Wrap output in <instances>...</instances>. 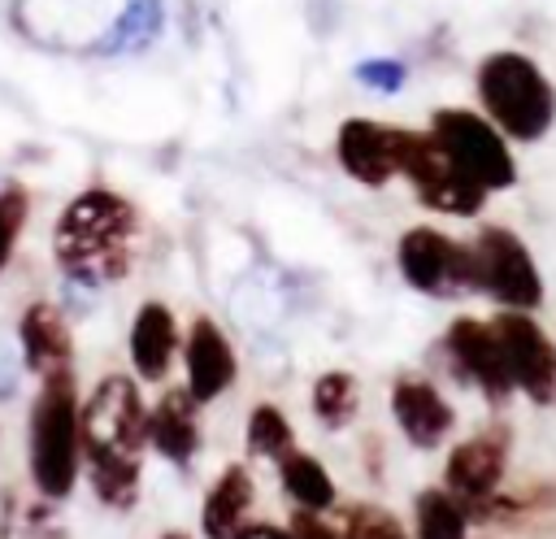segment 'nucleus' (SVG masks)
I'll use <instances>...</instances> for the list:
<instances>
[{"label":"nucleus","mask_w":556,"mask_h":539,"mask_svg":"<svg viewBox=\"0 0 556 539\" xmlns=\"http://www.w3.org/2000/svg\"><path fill=\"white\" fill-rule=\"evenodd\" d=\"M161 539H191V535H182V530H165Z\"/></svg>","instance_id":"nucleus-30"},{"label":"nucleus","mask_w":556,"mask_h":539,"mask_svg":"<svg viewBox=\"0 0 556 539\" xmlns=\"http://www.w3.org/2000/svg\"><path fill=\"white\" fill-rule=\"evenodd\" d=\"M83 465L91 491L109 509H130L139 500L143 443H148V409L126 374H109L91 387L83 413Z\"/></svg>","instance_id":"nucleus-1"},{"label":"nucleus","mask_w":556,"mask_h":539,"mask_svg":"<svg viewBox=\"0 0 556 539\" xmlns=\"http://www.w3.org/2000/svg\"><path fill=\"white\" fill-rule=\"evenodd\" d=\"M356 83H365L378 96H395L404 87V65L395 57H369L356 65Z\"/></svg>","instance_id":"nucleus-27"},{"label":"nucleus","mask_w":556,"mask_h":539,"mask_svg":"<svg viewBox=\"0 0 556 539\" xmlns=\"http://www.w3.org/2000/svg\"><path fill=\"white\" fill-rule=\"evenodd\" d=\"M17 343H22V365L39 378L65 369L74 356V335L52 300L26 304V313L17 317Z\"/></svg>","instance_id":"nucleus-14"},{"label":"nucleus","mask_w":556,"mask_h":539,"mask_svg":"<svg viewBox=\"0 0 556 539\" xmlns=\"http://www.w3.org/2000/svg\"><path fill=\"white\" fill-rule=\"evenodd\" d=\"M343 539H408L400 517L382 504H352L343 513Z\"/></svg>","instance_id":"nucleus-25"},{"label":"nucleus","mask_w":556,"mask_h":539,"mask_svg":"<svg viewBox=\"0 0 556 539\" xmlns=\"http://www.w3.org/2000/svg\"><path fill=\"white\" fill-rule=\"evenodd\" d=\"M308 404H313V417L326 430H343L361 409V387H356V378L348 369H326V374H317Z\"/></svg>","instance_id":"nucleus-23"},{"label":"nucleus","mask_w":556,"mask_h":539,"mask_svg":"<svg viewBox=\"0 0 556 539\" xmlns=\"http://www.w3.org/2000/svg\"><path fill=\"white\" fill-rule=\"evenodd\" d=\"M491 322L504 339L517 391L534 404H552L556 400V343L543 335V326L534 317H526V309H508Z\"/></svg>","instance_id":"nucleus-10"},{"label":"nucleus","mask_w":556,"mask_h":539,"mask_svg":"<svg viewBox=\"0 0 556 539\" xmlns=\"http://www.w3.org/2000/svg\"><path fill=\"white\" fill-rule=\"evenodd\" d=\"M504 465H508V435H504L500 426H491V430H482V435L460 439V443L447 452L443 487H447L452 496H460L469 509H478V504H486L491 496H500Z\"/></svg>","instance_id":"nucleus-11"},{"label":"nucleus","mask_w":556,"mask_h":539,"mask_svg":"<svg viewBox=\"0 0 556 539\" xmlns=\"http://www.w3.org/2000/svg\"><path fill=\"white\" fill-rule=\"evenodd\" d=\"M430 135L447 148V156L469 174L478 178L486 191H504L517 183V161L508 152V135L482 117V113H469V109H434L430 117Z\"/></svg>","instance_id":"nucleus-6"},{"label":"nucleus","mask_w":556,"mask_h":539,"mask_svg":"<svg viewBox=\"0 0 556 539\" xmlns=\"http://www.w3.org/2000/svg\"><path fill=\"white\" fill-rule=\"evenodd\" d=\"M230 539H291L287 526H269V522H252V526H239Z\"/></svg>","instance_id":"nucleus-29"},{"label":"nucleus","mask_w":556,"mask_h":539,"mask_svg":"<svg viewBox=\"0 0 556 539\" xmlns=\"http://www.w3.org/2000/svg\"><path fill=\"white\" fill-rule=\"evenodd\" d=\"M0 539H70L61 517L52 513V500L39 496H17V491H4L0 496Z\"/></svg>","instance_id":"nucleus-21"},{"label":"nucleus","mask_w":556,"mask_h":539,"mask_svg":"<svg viewBox=\"0 0 556 539\" xmlns=\"http://www.w3.org/2000/svg\"><path fill=\"white\" fill-rule=\"evenodd\" d=\"M165 30V4L161 0H126L117 17L83 48L87 57H139L148 52Z\"/></svg>","instance_id":"nucleus-18"},{"label":"nucleus","mask_w":556,"mask_h":539,"mask_svg":"<svg viewBox=\"0 0 556 539\" xmlns=\"http://www.w3.org/2000/svg\"><path fill=\"white\" fill-rule=\"evenodd\" d=\"M178 352V326L169 304L161 300H143L135 322H130V365L143 383H156L169 374V361Z\"/></svg>","instance_id":"nucleus-17"},{"label":"nucleus","mask_w":556,"mask_h":539,"mask_svg":"<svg viewBox=\"0 0 556 539\" xmlns=\"http://www.w3.org/2000/svg\"><path fill=\"white\" fill-rule=\"evenodd\" d=\"M26 209H30V196L22 187H4L0 191V274H4V265L13 256V243H17L22 226H26Z\"/></svg>","instance_id":"nucleus-26"},{"label":"nucleus","mask_w":556,"mask_h":539,"mask_svg":"<svg viewBox=\"0 0 556 539\" xmlns=\"http://www.w3.org/2000/svg\"><path fill=\"white\" fill-rule=\"evenodd\" d=\"M182 361H187V387H191V396L200 404L217 400L235 383V348H230V339L208 317H195L191 322Z\"/></svg>","instance_id":"nucleus-15"},{"label":"nucleus","mask_w":556,"mask_h":539,"mask_svg":"<svg viewBox=\"0 0 556 539\" xmlns=\"http://www.w3.org/2000/svg\"><path fill=\"white\" fill-rule=\"evenodd\" d=\"M395 261H400L404 283L421 296L452 300L460 291H473V252H469V243H456L452 235H443L434 226H408L400 235Z\"/></svg>","instance_id":"nucleus-8"},{"label":"nucleus","mask_w":556,"mask_h":539,"mask_svg":"<svg viewBox=\"0 0 556 539\" xmlns=\"http://www.w3.org/2000/svg\"><path fill=\"white\" fill-rule=\"evenodd\" d=\"M243 443H248V456H269V461H278L282 452H291V422H287V413L278 404H256L248 413Z\"/></svg>","instance_id":"nucleus-24"},{"label":"nucleus","mask_w":556,"mask_h":539,"mask_svg":"<svg viewBox=\"0 0 556 539\" xmlns=\"http://www.w3.org/2000/svg\"><path fill=\"white\" fill-rule=\"evenodd\" d=\"M70 365L48 374L30 404V482L48 500H65L83 469V422Z\"/></svg>","instance_id":"nucleus-3"},{"label":"nucleus","mask_w":556,"mask_h":539,"mask_svg":"<svg viewBox=\"0 0 556 539\" xmlns=\"http://www.w3.org/2000/svg\"><path fill=\"white\" fill-rule=\"evenodd\" d=\"M139 248V213L109 187L78 191L56 226H52V256L65 278L83 287H109L130 274Z\"/></svg>","instance_id":"nucleus-2"},{"label":"nucleus","mask_w":556,"mask_h":539,"mask_svg":"<svg viewBox=\"0 0 556 539\" xmlns=\"http://www.w3.org/2000/svg\"><path fill=\"white\" fill-rule=\"evenodd\" d=\"M469 252H473V291L491 296L504 309H526V313L543 304V278L521 235H513L508 226H482Z\"/></svg>","instance_id":"nucleus-7"},{"label":"nucleus","mask_w":556,"mask_h":539,"mask_svg":"<svg viewBox=\"0 0 556 539\" xmlns=\"http://www.w3.org/2000/svg\"><path fill=\"white\" fill-rule=\"evenodd\" d=\"M278 487L287 491V500L295 509L321 513V509L334 504V482H330L326 465L317 456H308V452H295V448L278 456Z\"/></svg>","instance_id":"nucleus-20"},{"label":"nucleus","mask_w":556,"mask_h":539,"mask_svg":"<svg viewBox=\"0 0 556 539\" xmlns=\"http://www.w3.org/2000/svg\"><path fill=\"white\" fill-rule=\"evenodd\" d=\"M400 174L408 178L413 196L434 213L473 217L486 204V187L469 178L430 130H400Z\"/></svg>","instance_id":"nucleus-5"},{"label":"nucleus","mask_w":556,"mask_h":539,"mask_svg":"<svg viewBox=\"0 0 556 539\" xmlns=\"http://www.w3.org/2000/svg\"><path fill=\"white\" fill-rule=\"evenodd\" d=\"M195 396L191 387H174L156 400V409L148 413V443L169 461V465H187L200 448V422H195Z\"/></svg>","instance_id":"nucleus-16"},{"label":"nucleus","mask_w":556,"mask_h":539,"mask_svg":"<svg viewBox=\"0 0 556 539\" xmlns=\"http://www.w3.org/2000/svg\"><path fill=\"white\" fill-rule=\"evenodd\" d=\"M465 500L452 496L447 487H426L417 500H413V530L417 539H465Z\"/></svg>","instance_id":"nucleus-22"},{"label":"nucleus","mask_w":556,"mask_h":539,"mask_svg":"<svg viewBox=\"0 0 556 539\" xmlns=\"http://www.w3.org/2000/svg\"><path fill=\"white\" fill-rule=\"evenodd\" d=\"M473 87L486 117L517 143L543 139L556 122V87L539 70V61H530L526 52H513V48L486 52L478 61Z\"/></svg>","instance_id":"nucleus-4"},{"label":"nucleus","mask_w":556,"mask_h":539,"mask_svg":"<svg viewBox=\"0 0 556 539\" xmlns=\"http://www.w3.org/2000/svg\"><path fill=\"white\" fill-rule=\"evenodd\" d=\"M248 509H252V474L243 465H226L204 491V509H200L204 539H230L243 526Z\"/></svg>","instance_id":"nucleus-19"},{"label":"nucleus","mask_w":556,"mask_h":539,"mask_svg":"<svg viewBox=\"0 0 556 539\" xmlns=\"http://www.w3.org/2000/svg\"><path fill=\"white\" fill-rule=\"evenodd\" d=\"M400 130L374 117H348L334 135V156L361 187H387L400 174Z\"/></svg>","instance_id":"nucleus-12"},{"label":"nucleus","mask_w":556,"mask_h":539,"mask_svg":"<svg viewBox=\"0 0 556 539\" xmlns=\"http://www.w3.org/2000/svg\"><path fill=\"white\" fill-rule=\"evenodd\" d=\"M443 361L452 365L456 378L473 383L486 400H508L517 391L513 383V365L504 352V339L495 330V322H478V317H456L443 339H439Z\"/></svg>","instance_id":"nucleus-9"},{"label":"nucleus","mask_w":556,"mask_h":539,"mask_svg":"<svg viewBox=\"0 0 556 539\" xmlns=\"http://www.w3.org/2000/svg\"><path fill=\"white\" fill-rule=\"evenodd\" d=\"M387 404H391V417H395L400 435H404L413 448H421V452L439 448V443L452 435V426H456V409H452L447 396H443L430 378H421V374H400V378L391 383V391H387Z\"/></svg>","instance_id":"nucleus-13"},{"label":"nucleus","mask_w":556,"mask_h":539,"mask_svg":"<svg viewBox=\"0 0 556 539\" xmlns=\"http://www.w3.org/2000/svg\"><path fill=\"white\" fill-rule=\"evenodd\" d=\"M287 530H291V539H343V535H334L313 509H295L291 522H287Z\"/></svg>","instance_id":"nucleus-28"}]
</instances>
